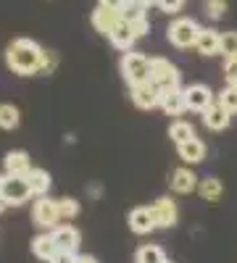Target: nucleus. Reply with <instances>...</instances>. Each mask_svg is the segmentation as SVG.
I'll use <instances>...</instances> for the list:
<instances>
[{"label": "nucleus", "mask_w": 237, "mask_h": 263, "mask_svg": "<svg viewBox=\"0 0 237 263\" xmlns=\"http://www.w3.org/2000/svg\"><path fill=\"white\" fill-rule=\"evenodd\" d=\"M42 50L34 40L29 37H19L13 40L11 45L6 48V63L21 77H29V74H37L40 71V63H42Z\"/></svg>", "instance_id": "obj_1"}, {"label": "nucleus", "mask_w": 237, "mask_h": 263, "mask_svg": "<svg viewBox=\"0 0 237 263\" xmlns=\"http://www.w3.org/2000/svg\"><path fill=\"white\" fill-rule=\"evenodd\" d=\"M200 29L203 27H198V21H192V18H174L169 24V29H166V37H169V42L174 48H192L198 42V34H200Z\"/></svg>", "instance_id": "obj_2"}, {"label": "nucleus", "mask_w": 237, "mask_h": 263, "mask_svg": "<svg viewBox=\"0 0 237 263\" xmlns=\"http://www.w3.org/2000/svg\"><path fill=\"white\" fill-rule=\"evenodd\" d=\"M121 74H124V79H126L129 87L150 82V61L145 55H140V53L126 50L124 58H121Z\"/></svg>", "instance_id": "obj_3"}, {"label": "nucleus", "mask_w": 237, "mask_h": 263, "mask_svg": "<svg viewBox=\"0 0 237 263\" xmlns=\"http://www.w3.org/2000/svg\"><path fill=\"white\" fill-rule=\"evenodd\" d=\"M32 195L34 192H32L27 177H19V174H6L3 177V192H0V197H3L6 205H21V203H27Z\"/></svg>", "instance_id": "obj_4"}, {"label": "nucleus", "mask_w": 237, "mask_h": 263, "mask_svg": "<svg viewBox=\"0 0 237 263\" xmlns=\"http://www.w3.org/2000/svg\"><path fill=\"white\" fill-rule=\"evenodd\" d=\"M150 82H153L158 90L179 87V71H177V66H171L166 58H150Z\"/></svg>", "instance_id": "obj_5"}, {"label": "nucleus", "mask_w": 237, "mask_h": 263, "mask_svg": "<svg viewBox=\"0 0 237 263\" xmlns=\"http://www.w3.org/2000/svg\"><path fill=\"white\" fill-rule=\"evenodd\" d=\"M32 218L34 224L42 229H56L61 224V213H58V200H50V197L40 195V200L32 208Z\"/></svg>", "instance_id": "obj_6"}, {"label": "nucleus", "mask_w": 237, "mask_h": 263, "mask_svg": "<svg viewBox=\"0 0 237 263\" xmlns=\"http://www.w3.org/2000/svg\"><path fill=\"white\" fill-rule=\"evenodd\" d=\"M132 103L142 111H150V108L161 105V90L153 84V82H142V84H135L132 87Z\"/></svg>", "instance_id": "obj_7"}, {"label": "nucleus", "mask_w": 237, "mask_h": 263, "mask_svg": "<svg viewBox=\"0 0 237 263\" xmlns=\"http://www.w3.org/2000/svg\"><path fill=\"white\" fill-rule=\"evenodd\" d=\"M108 40H111V45L119 48V50H132L135 40H137V32H135V27L121 16L116 24H114V29L108 32Z\"/></svg>", "instance_id": "obj_8"}, {"label": "nucleus", "mask_w": 237, "mask_h": 263, "mask_svg": "<svg viewBox=\"0 0 237 263\" xmlns=\"http://www.w3.org/2000/svg\"><path fill=\"white\" fill-rule=\"evenodd\" d=\"M185 103H187V111L203 114L213 103V95H211V90L206 84H192V87H185Z\"/></svg>", "instance_id": "obj_9"}, {"label": "nucleus", "mask_w": 237, "mask_h": 263, "mask_svg": "<svg viewBox=\"0 0 237 263\" xmlns=\"http://www.w3.org/2000/svg\"><path fill=\"white\" fill-rule=\"evenodd\" d=\"M129 229H132L135 234H148V232L158 229L153 208H135L132 213H129Z\"/></svg>", "instance_id": "obj_10"}, {"label": "nucleus", "mask_w": 237, "mask_h": 263, "mask_svg": "<svg viewBox=\"0 0 237 263\" xmlns=\"http://www.w3.org/2000/svg\"><path fill=\"white\" fill-rule=\"evenodd\" d=\"M161 108L169 116H179L182 111H187L185 103V90L182 87H171V90H161Z\"/></svg>", "instance_id": "obj_11"}, {"label": "nucleus", "mask_w": 237, "mask_h": 263, "mask_svg": "<svg viewBox=\"0 0 237 263\" xmlns=\"http://www.w3.org/2000/svg\"><path fill=\"white\" fill-rule=\"evenodd\" d=\"M153 216H156V227H161V229L174 227L177 224V205H174V200L158 197L156 205H153Z\"/></svg>", "instance_id": "obj_12"}, {"label": "nucleus", "mask_w": 237, "mask_h": 263, "mask_svg": "<svg viewBox=\"0 0 237 263\" xmlns=\"http://www.w3.org/2000/svg\"><path fill=\"white\" fill-rule=\"evenodd\" d=\"M229 111L222 105V103H211L206 111H203V124L211 129V132H222V129H227V124H229Z\"/></svg>", "instance_id": "obj_13"}, {"label": "nucleus", "mask_w": 237, "mask_h": 263, "mask_svg": "<svg viewBox=\"0 0 237 263\" xmlns=\"http://www.w3.org/2000/svg\"><path fill=\"white\" fill-rule=\"evenodd\" d=\"M119 18H121L119 11H111V8H105V6H98V8L93 11V27H95L100 34L108 37V32L114 29V24H116Z\"/></svg>", "instance_id": "obj_14"}, {"label": "nucleus", "mask_w": 237, "mask_h": 263, "mask_svg": "<svg viewBox=\"0 0 237 263\" xmlns=\"http://www.w3.org/2000/svg\"><path fill=\"white\" fill-rule=\"evenodd\" d=\"M53 237H56V242H58V250H71V253H77L79 239H82L79 232L74 227H69V224H58L53 229Z\"/></svg>", "instance_id": "obj_15"}, {"label": "nucleus", "mask_w": 237, "mask_h": 263, "mask_svg": "<svg viewBox=\"0 0 237 263\" xmlns=\"http://www.w3.org/2000/svg\"><path fill=\"white\" fill-rule=\"evenodd\" d=\"M171 190L179 192V195H187L192 190H198V177L192 174L190 168H177V171H171Z\"/></svg>", "instance_id": "obj_16"}, {"label": "nucleus", "mask_w": 237, "mask_h": 263, "mask_svg": "<svg viewBox=\"0 0 237 263\" xmlns=\"http://www.w3.org/2000/svg\"><path fill=\"white\" fill-rule=\"evenodd\" d=\"M195 48H198L200 55H216V53H222V34L213 32V29H200Z\"/></svg>", "instance_id": "obj_17"}, {"label": "nucleus", "mask_w": 237, "mask_h": 263, "mask_svg": "<svg viewBox=\"0 0 237 263\" xmlns=\"http://www.w3.org/2000/svg\"><path fill=\"white\" fill-rule=\"evenodd\" d=\"M32 253L40 258V260H53V255L58 253V242H56V237H53V232L50 234H40V237H34L32 239Z\"/></svg>", "instance_id": "obj_18"}, {"label": "nucleus", "mask_w": 237, "mask_h": 263, "mask_svg": "<svg viewBox=\"0 0 237 263\" xmlns=\"http://www.w3.org/2000/svg\"><path fill=\"white\" fill-rule=\"evenodd\" d=\"M177 147H179V158L185 163H200L206 158V145L198 137H192V140H187V142H182Z\"/></svg>", "instance_id": "obj_19"}, {"label": "nucleus", "mask_w": 237, "mask_h": 263, "mask_svg": "<svg viewBox=\"0 0 237 263\" xmlns=\"http://www.w3.org/2000/svg\"><path fill=\"white\" fill-rule=\"evenodd\" d=\"M29 168H32V163H29V156L24 150H11L6 156V174H19V177H24Z\"/></svg>", "instance_id": "obj_20"}, {"label": "nucleus", "mask_w": 237, "mask_h": 263, "mask_svg": "<svg viewBox=\"0 0 237 263\" xmlns=\"http://www.w3.org/2000/svg\"><path fill=\"white\" fill-rule=\"evenodd\" d=\"M24 177H27V182H29V187H32L34 195H45V192L50 190V174H48L45 168H34V166H32Z\"/></svg>", "instance_id": "obj_21"}, {"label": "nucleus", "mask_w": 237, "mask_h": 263, "mask_svg": "<svg viewBox=\"0 0 237 263\" xmlns=\"http://www.w3.org/2000/svg\"><path fill=\"white\" fill-rule=\"evenodd\" d=\"M169 137L174 140L177 145H182V142L198 137V135H195V129H192V124H187V121H174V124H171V129H169Z\"/></svg>", "instance_id": "obj_22"}, {"label": "nucleus", "mask_w": 237, "mask_h": 263, "mask_svg": "<svg viewBox=\"0 0 237 263\" xmlns=\"http://www.w3.org/2000/svg\"><path fill=\"white\" fill-rule=\"evenodd\" d=\"M198 192H200V197L203 200H208V203H216L219 197H222V182L219 179H203L200 184H198Z\"/></svg>", "instance_id": "obj_23"}, {"label": "nucleus", "mask_w": 237, "mask_h": 263, "mask_svg": "<svg viewBox=\"0 0 237 263\" xmlns=\"http://www.w3.org/2000/svg\"><path fill=\"white\" fill-rule=\"evenodd\" d=\"M19 126V108L11 103H0V129H16Z\"/></svg>", "instance_id": "obj_24"}, {"label": "nucleus", "mask_w": 237, "mask_h": 263, "mask_svg": "<svg viewBox=\"0 0 237 263\" xmlns=\"http://www.w3.org/2000/svg\"><path fill=\"white\" fill-rule=\"evenodd\" d=\"M166 255L158 245H145L137 250V263H163Z\"/></svg>", "instance_id": "obj_25"}, {"label": "nucleus", "mask_w": 237, "mask_h": 263, "mask_svg": "<svg viewBox=\"0 0 237 263\" xmlns=\"http://www.w3.org/2000/svg\"><path fill=\"white\" fill-rule=\"evenodd\" d=\"M58 213H61V221H69V218H74L79 213V203L74 200V197H61L58 200Z\"/></svg>", "instance_id": "obj_26"}, {"label": "nucleus", "mask_w": 237, "mask_h": 263, "mask_svg": "<svg viewBox=\"0 0 237 263\" xmlns=\"http://www.w3.org/2000/svg\"><path fill=\"white\" fill-rule=\"evenodd\" d=\"M219 103L227 108L229 114H237V87L227 84V90H222V95H219Z\"/></svg>", "instance_id": "obj_27"}, {"label": "nucleus", "mask_w": 237, "mask_h": 263, "mask_svg": "<svg viewBox=\"0 0 237 263\" xmlns=\"http://www.w3.org/2000/svg\"><path fill=\"white\" fill-rule=\"evenodd\" d=\"M222 55L224 58L237 55V32H224L222 34Z\"/></svg>", "instance_id": "obj_28"}, {"label": "nucleus", "mask_w": 237, "mask_h": 263, "mask_svg": "<svg viewBox=\"0 0 237 263\" xmlns=\"http://www.w3.org/2000/svg\"><path fill=\"white\" fill-rule=\"evenodd\" d=\"M224 77H227V84L237 87V55L224 61Z\"/></svg>", "instance_id": "obj_29"}, {"label": "nucleus", "mask_w": 237, "mask_h": 263, "mask_svg": "<svg viewBox=\"0 0 237 263\" xmlns=\"http://www.w3.org/2000/svg\"><path fill=\"white\" fill-rule=\"evenodd\" d=\"M224 11H227V0H208V3H206V13L211 18H222Z\"/></svg>", "instance_id": "obj_30"}, {"label": "nucleus", "mask_w": 237, "mask_h": 263, "mask_svg": "<svg viewBox=\"0 0 237 263\" xmlns=\"http://www.w3.org/2000/svg\"><path fill=\"white\" fill-rule=\"evenodd\" d=\"M185 6V0H158V8L163 13H179Z\"/></svg>", "instance_id": "obj_31"}, {"label": "nucleus", "mask_w": 237, "mask_h": 263, "mask_svg": "<svg viewBox=\"0 0 237 263\" xmlns=\"http://www.w3.org/2000/svg\"><path fill=\"white\" fill-rule=\"evenodd\" d=\"M56 63H58V58H56L53 53H42V63H40V71H42V74H50V71L56 69Z\"/></svg>", "instance_id": "obj_32"}, {"label": "nucleus", "mask_w": 237, "mask_h": 263, "mask_svg": "<svg viewBox=\"0 0 237 263\" xmlns=\"http://www.w3.org/2000/svg\"><path fill=\"white\" fill-rule=\"evenodd\" d=\"M77 253H71V250H58L56 255H53V260L50 263H77Z\"/></svg>", "instance_id": "obj_33"}, {"label": "nucleus", "mask_w": 237, "mask_h": 263, "mask_svg": "<svg viewBox=\"0 0 237 263\" xmlns=\"http://www.w3.org/2000/svg\"><path fill=\"white\" fill-rule=\"evenodd\" d=\"M100 6H105V8H111V11H124L126 6H129V0H100Z\"/></svg>", "instance_id": "obj_34"}, {"label": "nucleus", "mask_w": 237, "mask_h": 263, "mask_svg": "<svg viewBox=\"0 0 237 263\" xmlns=\"http://www.w3.org/2000/svg\"><path fill=\"white\" fill-rule=\"evenodd\" d=\"M129 24L135 27V32H137V37H142V34H148V18L142 16V18H137V21H129Z\"/></svg>", "instance_id": "obj_35"}, {"label": "nucleus", "mask_w": 237, "mask_h": 263, "mask_svg": "<svg viewBox=\"0 0 237 263\" xmlns=\"http://www.w3.org/2000/svg\"><path fill=\"white\" fill-rule=\"evenodd\" d=\"M129 3H135V6H142V8H148V6H153L156 0H129Z\"/></svg>", "instance_id": "obj_36"}, {"label": "nucleus", "mask_w": 237, "mask_h": 263, "mask_svg": "<svg viewBox=\"0 0 237 263\" xmlns=\"http://www.w3.org/2000/svg\"><path fill=\"white\" fill-rule=\"evenodd\" d=\"M77 263H98V260H95V258H90V255H79V258H77Z\"/></svg>", "instance_id": "obj_37"}, {"label": "nucleus", "mask_w": 237, "mask_h": 263, "mask_svg": "<svg viewBox=\"0 0 237 263\" xmlns=\"http://www.w3.org/2000/svg\"><path fill=\"white\" fill-rule=\"evenodd\" d=\"M0 192H3V177H0ZM0 200H3V197H0Z\"/></svg>", "instance_id": "obj_38"}, {"label": "nucleus", "mask_w": 237, "mask_h": 263, "mask_svg": "<svg viewBox=\"0 0 237 263\" xmlns=\"http://www.w3.org/2000/svg\"><path fill=\"white\" fill-rule=\"evenodd\" d=\"M3 205H6V203H3V200H0V211H3Z\"/></svg>", "instance_id": "obj_39"}, {"label": "nucleus", "mask_w": 237, "mask_h": 263, "mask_svg": "<svg viewBox=\"0 0 237 263\" xmlns=\"http://www.w3.org/2000/svg\"><path fill=\"white\" fill-rule=\"evenodd\" d=\"M163 263H169V260H163Z\"/></svg>", "instance_id": "obj_40"}]
</instances>
